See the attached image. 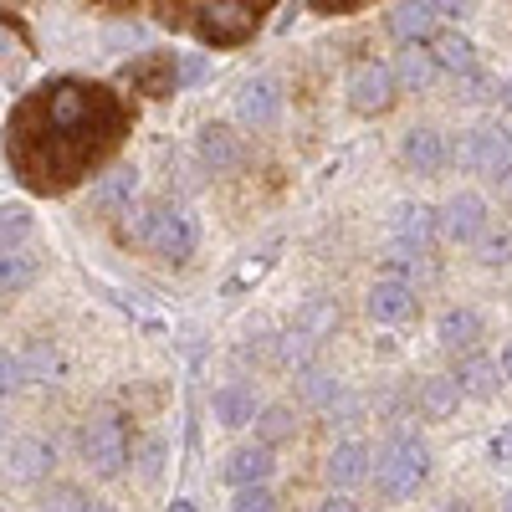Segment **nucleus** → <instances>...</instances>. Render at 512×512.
<instances>
[{
  "label": "nucleus",
  "mask_w": 512,
  "mask_h": 512,
  "mask_svg": "<svg viewBox=\"0 0 512 512\" xmlns=\"http://www.w3.org/2000/svg\"><path fill=\"white\" fill-rule=\"evenodd\" d=\"M425 472H431V456H425V446L410 441V436H395L379 451V487L390 497H410L425 482Z\"/></svg>",
  "instance_id": "nucleus-1"
},
{
  "label": "nucleus",
  "mask_w": 512,
  "mask_h": 512,
  "mask_svg": "<svg viewBox=\"0 0 512 512\" xmlns=\"http://www.w3.org/2000/svg\"><path fill=\"white\" fill-rule=\"evenodd\" d=\"M139 236L164 256V262H185V256L195 251V226H190V216H180V210H169V205L144 210Z\"/></svg>",
  "instance_id": "nucleus-2"
},
{
  "label": "nucleus",
  "mask_w": 512,
  "mask_h": 512,
  "mask_svg": "<svg viewBox=\"0 0 512 512\" xmlns=\"http://www.w3.org/2000/svg\"><path fill=\"white\" fill-rule=\"evenodd\" d=\"M456 159H466L487 180H502V175H512V134H502V128H477V134L456 149Z\"/></svg>",
  "instance_id": "nucleus-3"
},
{
  "label": "nucleus",
  "mask_w": 512,
  "mask_h": 512,
  "mask_svg": "<svg viewBox=\"0 0 512 512\" xmlns=\"http://www.w3.org/2000/svg\"><path fill=\"white\" fill-rule=\"evenodd\" d=\"M82 456L98 477H118L123 461H128V441H123V425L118 420H93L88 431H82Z\"/></svg>",
  "instance_id": "nucleus-4"
},
{
  "label": "nucleus",
  "mask_w": 512,
  "mask_h": 512,
  "mask_svg": "<svg viewBox=\"0 0 512 512\" xmlns=\"http://www.w3.org/2000/svg\"><path fill=\"white\" fill-rule=\"evenodd\" d=\"M395 72L384 67V62H364V67H354V77H349V108L354 113H384L395 103Z\"/></svg>",
  "instance_id": "nucleus-5"
},
{
  "label": "nucleus",
  "mask_w": 512,
  "mask_h": 512,
  "mask_svg": "<svg viewBox=\"0 0 512 512\" xmlns=\"http://www.w3.org/2000/svg\"><path fill=\"white\" fill-rule=\"evenodd\" d=\"M482 226H487V200L472 195V190H461L441 205V236L446 241H482Z\"/></svg>",
  "instance_id": "nucleus-6"
},
{
  "label": "nucleus",
  "mask_w": 512,
  "mask_h": 512,
  "mask_svg": "<svg viewBox=\"0 0 512 512\" xmlns=\"http://www.w3.org/2000/svg\"><path fill=\"white\" fill-rule=\"evenodd\" d=\"M52 461H57V451L41 441V436H21V441H11V451H6V477H11V482H36V477L52 472Z\"/></svg>",
  "instance_id": "nucleus-7"
},
{
  "label": "nucleus",
  "mask_w": 512,
  "mask_h": 512,
  "mask_svg": "<svg viewBox=\"0 0 512 512\" xmlns=\"http://www.w3.org/2000/svg\"><path fill=\"white\" fill-rule=\"evenodd\" d=\"M400 159H405L410 175H441L446 169V139L436 128H410L405 144H400Z\"/></svg>",
  "instance_id": "nucleus-8"
},
{
  "label": "nucleus",
  "mask_w": 512,
  "mask_h": 512,
  "mask_svg": "<svg viewBox=\"0 0 512 512\" xmlns=\"http://www.w3.org/2000/svg\"><path fill=\"white\" fill-rule=\"evenodd\" d=\"M415 313V292H410V282H400V277H379L374 287H369V318L374 323H405Z\"/></svg>",
  "instance_id": "nucleus-9"
},
{
  "label": "nucleus",
  "mask_w": 512,
  "mask_h": 512,
  "mask_svg": "<svg viewBox=\"0 0 512 512\" xmlns=\"http://www.w3.org/2000/svg\"><path fill=\"white\" fill-rule=\"evenodd\" d=\"M236 113H241V123H251V128L277 123V113H282V93H277V82H267V77L246 82L241 98H236Z\"/></svg>",
  "instance_id": "nucleus-10"
},
{
  "label": "nucleus",
  "mask_w": 512,
  "mask_h": 512,
  "mask_svg": "<svg viewBox=\"0 0 512 512\" xmlns=\"http://www.w3.org/2000/svg\"><path fill=\"white\" fill-rule=\"evenodd\" d=\"M390 226H395V236H400V246H425L436 231H441V210H431V205H415V200H405V205H395V216H390Z\"/></svg>",
  "instance_id": "nucleus-11"
},
{
  "label": "nucleus",
  "mask_w": 512,
  "mask_h": 512,
  "mask_svg": "<svg viewBox=\"0 0 512 512\" xmlns=\"http://www.w3.org/2000/svg\"><path fill=\"white\" fill-rule=\"evenodd\" d=\"M210 410H216V420L226 425V431H241V425L256 420V395L246 390V384H221V390L210 395Z\"/></svg>",
  "instance_id": "nucleus-12"
},
{
  "label": "nucleus",
  "mask_w": 512,
  "mask_h": 512,
  "mask_svg": "<svg viewBox=\"0 0 512 512\" xmlns=\"http://www.w3.org/2000/svg\"><path fill=\"white\" fill-rule=\"evenodd\" d=\"M267 477H272V451H267V446H241V451H231L226 482H236V487H262Z\"/></svg>",
  "instance_id": "nucleus-13"
},
{
  "label": "nucleus",
  "mask_w": 512,
  "mask_h": 512,
  "mask_svg": "<svg viewBox=\"0 0 512 512\" xmlns=\"http://www.w3.org/2000/svg\"><path fill=\"white\" fill-rule=\"evenodd\" d=\"M328 477H333V487H359L369 477V451L359 441H344L328 456Z\"/></svg>",
  "instance_id": "nucleus-14"
},
{
  "label": "nucleus",
  "mask_w": 512,
  "mask_h": 512,
  "mask_svg": "<svg viewBox=\"0 0 512 512\" xmlns=\"http://www.w3.org/2000/svg\"><path fill=\"white\" fill-rule=\"evenodd\" d=\"M436 338H441L446 349H472L477 338H482V318H477L472 308H451V313H441Z\"/></svg>",
  "instance_id": "nucleus-15"
},
{
  "label": "nucleus",
  "mask_w": 512,
  "mask_h": 512,
  "mask_svg": "<svg viewBox=\"0 0 512 512\" xmlns=\"http://www.w3.org/2000/svg\"><path fill=\"white\" fill-rule=\"evenodd\" d=\"M461 379L456 374H436V379H425V390H420V410L431 415V420H446L456 405H461Z\"/></svg>",
  "instance_id": "nucleus-16"
},
{
  "label": "nucleus",
  "mask_w": 512,
  "mask_h": 512,
  "mask_svg": "<svg viewBox=\"0 0 512 512\" xmlns=\"http://www.w3.org/2000/svg\"><path fill=\"white\" fill-rule=\"evenodd\" d=\"M52 364H57L52 349H21V354H11L6 359V395L21 390V384H31V379H47Z\"/></svg>",
  "instance_id": "nucleus-17"
},
{
  "label": "nucleus",
  "mask_w": 512,
  "mask_h": 512,
  "mask_svg": "<svg viewBox=\"0 0 512 512\" xmlns=\"http://www.w3.org/2000/svg\"><path fill=\"white\" fill-rule=\"evenodd\" d=\"M134 190H139V175H134V169H113V175H103V180L93 185L88 205H93V210H118V205L134 200Z\"/></svg>",
  "instance_id": "nucleus-18"
},
{
  "label": "nucleus",
  "mask_w": 512,
  "mask_h": 512,
  "mask_svg": "<svg viewBox=\"0 0 512 512\" xmlns=\"http://www.w3.org/2000/svg\"><path fill=\"white\" fill-rule=\"evenodd\" d=\"M436 62L446 67V72H466V77H472L477 72V47H472V41H466V36H456V31H441L436 36Z\"/></svg>",
  "instance_id": "nucleus-19"
},
{
  "label": "nucleus",
  "mask_w": 512,
  "mask_h": 512,
  "mask_svg": "<svg viewBox=\"0 0 512 512\" xmlns=\"http://www.w3.org/2000/svg\"><path fill=\"white\" fill-rule=\"evenodd\" d=\"M200 159L210 169H236L241 164V144H236L231 128H205L200 134Z\"/></svg>",
  "instance_id": "nucleus-20"
},
{
  "label": "nucleus",
  "mask_w": 512,
  "mask_h": 512,
  "mask_svg": "<svg viewBox=\"0 0 512 512\" xmlns=\"http://www.w3.org/2000/svg\"><path fill=\"white\" fill-rule=\"evenodd\" d=\"M395 31L410 41V47H415V41H425V36L436 31V6H431V0H410V6H400L395 11Z\"/></svg>",
  "instance_id": "nucleus-21"
},
{
  "label": "nucleus",
  "mask_w": 512,
  "mask_h": 512,
  "mask_svg": "<svg viewBox=\"0 0 512 512\" xmlns=\"http://www.w3.org/2000/svg\"><path fill=\"white\" fill-rule=\"evenodd\" d=\"M461 390L466 395H477V400H487V395H497V379H502V369L492 364V359H482V354H472V359H466L461 364Z\"/></svg>",
  "instance_id": "nucleus-22"
},
{
  "label": "nucleus",
  "mask_w": 512,
  "mask_h": 512,
  "mask_svg": "<svg viewBox=\"0 0 512 512\" xmlns=\"http://www.w3.org/2000/svg\"><path fill=\"white\" fill-rule=\"evenodd\" d=\"M436 57L431 52H420V47H410V52H400V62H395V77L405 82L410 93H420V88H431V77H436Z\"/></svg>",
  "instance_id": "nucleus-23"
},
{
  "label": "nucleus",
  "mask_w": 512,
  "mask_h": 512,
  "mask_svg": "<svg viewBox=\"0 0 512 512\" xmlns=\"http://www.w3.org/2000/svg\"><path fill=\"white\" fill-rule=\"evenodd\" d=\"M31 282H36V256H31L26 246L6 251V267H0V287H6V297H11V292H26Z\"/></svg>",
  "instance_id": "nucleus-24"
},
{
  "label": "nucleus",
  "mask_w": 512,
  "mask_h": 512,
  "mask_svg": "<svg viewBox=\"0 0 512 512\" xmlns=\"http://www.w3.org/2000/svg\"><path fill=\"white\" fill-rule=\"evenodd\" d=\"M205 36H216V41H236V36H246V11L231 6V0L210 6V16H205Z\"/></svg>",
  "instance_id": "nucleus-25"
},
{
  "label": "nucleus",
  "mask_w": 512,
  "mask_h": 512,
  "mask_svg": "<svg viewBox=\"0 0 512 512\" xmlns=\"http://www.w3.org/2000/svg\"><path fill=\"white\" fill-rule=\"evenodd\" d=\"M292 431H297V420H292L287 405H272V410L256 415V436H262V446H277V441H287Z\"/></svg>",
  "instance_id": "nucleus-26"
},
{
  "label": "nucleus",
  "mask_w": 512,
  "mask_h": 512,
  "mask_svg": "<svg viewBox=\"0 0 512 512\" xmlns=\"http://www.w3.org/2000/svg\"><path fill=\"white\" fill-rule=\"evenodd\" d=\"M477 262L482 267H507L512 262V231H492L477 241Z\"/></svg>",
  "instance_id": "nucleus-27"
},
{
  "label": "nucleus",
  "mask_w": 512,
  "mask_h": 512,
  "mask_svg": "<svg viewBox=\"0 0 512 512\" xmlns=\"http://www.w3.org/2000/svg\"><path fill=\"white\" fill-rule=\"evenodd\" d=\"M333 323H338V313H333L328 303H308L303 313H297V328H303L308 338H323V333H328Z\"/></svg>",
  "instance_id": "nucleus-28"
},
{
  "label": "nucleus",
  "mask_w": 512,
  "mask_h": 512,
  "mask_svg": "<svg viewBox=\"0 0 512 512\" xmlns=\"http://www.w3.org/2000/svg\"><path fill=\"white\" fill-rule=\"evenodd\" d=\"M308 354H313V338L297 328V333H287L282 344H277V359L287 364V369H297V364H308Z\"/></svg>",
  "instance_id": "nucleus-29"
},
{
  "label": "nucleus",
  "mask_w": 512,
  "mask_h": 512,
  "mask_svg": "<svg viewBox=\"0 0 512 512\" xmlns=\"http://www.w3.org/2000/svg\"><path fill=\"white\" fill-rule=\"evenodd\" d=\"M272 502H277V497L267 492V482H262V487H236V502H231V512H277Z\"/></svg>",
  "instance_id": "nucleus-30"
},
{
  "label": "nucleus",
  "mask_w": 512,
  "mask_h": 512,
  "mask_svg": "<svg viewBox=\"0 0 512 512\" xmlns=\"http://www.w3.org/2000/svg\"><path fill=\"white\" fill-rule=\"evenodd\" d=\"M0 236H6V251H16L26 236H31V216L16 205V210H6V221H0Z\"/></svg>",
  "instance_id": "nucleus-31"
},
{
  "label": "nucleus",
  "mask_w": 512,
  "mask_h": 512,
  "mask_svg": "<svg viewBox=\"0 0 512 512\" xmlns=\"http://www.w3.org/2000/svg\"><path fill=\"white\" fill-rule=\"evenodd\" d=\"M308 400H318V405H333L338 400V379H328V374H308Z\"/></svg>",
  "instance_id": "nucleus-32"
},
{
  "label": "nucleus",
  "mask_w": 512,
  "mask_h": 512,
  "mask_svg": "<svg viewBox=\"0 0 512 512\" xmlns=\"http://www.w3.org/2000/svg\"><path fill=\"white\" fill-rule=\"evenodd\" d=\"M420 267V256H415V246H395L390 251V272L400 277V282H410V272Z\"/></svg>",
  "instance_id": "nucleus-33"
},
{
  "label": "nucleus",
  "mask_w": 512,
  "mask_h": 512,
  "mask_svg": "<svg viewBox=\"0 0 512 512\" xmlns=\"http://www.w3.org/2000/svg\"><path fill=\"white\" fill-rule=\"evenodd\" d=\"M82 507H88V502H82L72 487H57V492H52V502H47V512H82Z\"/></svg>",
  "instance_id": "nucleus-34"
},
{
  "label": "nucleus",
  "mask_w": 512,
  "mask_h": 512,
  "mask_svg": "<svg viewBox=\"0 0 512 512\" xmlns=\"http://www.w3.org/2000/svg\"><path fill=\"white\" fill-rule=\"evenodd\" d=\"M431 6H436V16H472L477 0H431Z\"/></svg>",
  "instance_id": "nucleus-35"
},
{
  "label": "nucleus",
  "mask_w": 512,
  "mask_h": 512,
  "mask_svg": "<svg viewBox=\"0 0 512 512\" xmlns=\"http://www.w3.org/2000/svg\"><path fill=\"white\" fill-rule=\"evenodd\" d=\"M159 461H164V446H159V441H149V446H144V477H149V482L159 477Z\"/></svg>",
  "instance_id": "nucleus-36"
},
{
  "label": "nucleus",
  "mask_w": 512,
  "mask_h": 512,
  "mask_svg": "<svg viewBox=\"0 0 512 512\" xmlns=\"http://www.w3.org/2000/svg\"><path fill=\"white\" fill-rule=\"evenodd\" d=\"M205 77V57H185L180 62V82H200Z\"/></svg>",
  "instance_id": "nucleus-37"
},
{
  "label": "nucleus",
  "mask_w": 512,
  "mask_h": 512,
  "mask_svg": "<svg viewBox=\"0 0 512 512\" xmlns=\"http://www.w3.org/2000/svg\"><path fill=\"white\" fill-rule=\"evenodd\" d=\"M262 272H267V262H246V267L236 272V282H231V287H246V282H256V277H262Z\"/></svg>",
  "instance_id": "nucleus-38"
},
{
  "label": "nucleus",
  "mask_w": 512,
  "mask_h": 512,
  "mask_svg": "<svg viewBox=\"0 0 512 512\" xmlns=\"http://www.w3.org/2000/svg\"><path fill=\"white\" fill-rule=\"evenodd\" d=\"M492 456H497V461H512V425H507V431L492 441Z\"/></svg>",
  "instance_id": "nucleus-39"
},
{
  "label": "nucleus",
  "mask_w": 512,
  "mask_h": 512,
  "mask_svg": "<svg viewBox=\"0 0 512 512\" xmlns=\"http://www.w3.org/2000/svg\"><path fill=\"white\" fill-rule=\"evenodd\" d=\"M318 512H354V502H344V497H328Z\"/></svg>",
  "instance_id": "nucleus-40"
},
{
  "label": "nucleus",
  "mask_w": 512,
  "mask_h": 512,
  "mask_svg": "<svg viewBox=\"0 0 512 512\" xmlns=\"http://www.w3.org/2000/svg\"><path fill=\"white\" fill-rule=\"evenodd\" d=\"M497 369H502V379H507V384H512V344H507V349H502V359H497Z\"/></svg>",
  "instance_id": "nucleus-41"
},
{
  "label": "nucleus",
  "mask_w": 512,
  "mask_h": 512,
  "mask_svg": "<svg viewBox=\"0 0 512 512\" xmlns=\"http://www.w3.org/2000/svg\"><path fill=\"white\" fill-rule=\"evenodd\" d=\"M502 108H507V113H512V77H507V82H502Z\"/></svg>",
  "instance_id": "nucleus-42"
},
{
  "label": "nucleus",
  "mask_w": 512,
  "mask_h": 512,
  "mask_svg": "<svg viewBox=\"0 0 512 512\" xmlns=\"http://www.w3.org/2000/svg\"><path fill=\"white\" fill-rule=\"evenodd\" d=\"M82 512H113V507H103V502H88V507H82Z\"/></svg>",
  "instance_id": "nucleus-43"
},
{
  "label": "nucleus",
  "mask_w": 512,
  "mask_h": 512,
  "mask_svg": "<svg viewBox=\"0 0 512 512\" xmlns=\"http://www.w3.org/2000/svg\"><path fill=\"white\" fill-rule=\"evenodd\" d=\"M169 512H195V507H190V502H175V507H169Z\"/></svg>",
  "instance_id": "nucleus-44"
},
{
  "label": "nucleus",
  "mask_w": 512,
  "mask_h": 512,
  "mask_svg": "<svg viewBox=\"0 0 512 512\" xmlns=\"http://www.w3.org/2000/svg\"><path fill=\"white\" fill-rule=\"evenodd\" d=\"M502 512H512V492H507V507H502Z\"/></svg>",
  "instance_id": "nucleus-45"
}]
</instances>
